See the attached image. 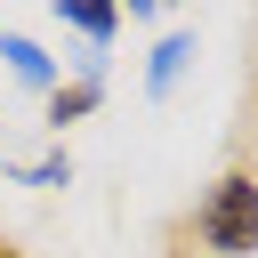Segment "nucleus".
I'll return each instance as SVG.
<instances>
[{"label":"nucleus","instance_id":"2","mask_svg":"<svg viewBox=\"0 0 258 258\" xmlns=\"http://www.w3.org/2000/svg\"><path fill=\"white\" fill-rule=\"evenodd\" d=\"M97 105H105V81H97V73H81V81H56V89L40 97V113H48V129H56V137H64L73 121H89Z\"/></svg>","mask_w":258,"mask_h":258},{"label":"nucleus","instance_id":"7","mask_svg":"<svg viewBox=\"0 0 258 258\" xmlns=\"http://www.w3.org/2000/svg\"><path fill=\"white\" fill-rule=\"evenodd\" d=\"M0 258H24V250H16V242H0Z\"/></svg>","mask_w":258,"mask_h":258},{"label":"nucleus","instance_id":"3","mask_svg":"<svg viewBox=\"0 0 258 258\" xmlns=\"http://www.w3.org/2000/svg\"><path fill=\"white\" fill-rule=\"evenodd\" d=\"M0 56H8V73H16L24 89H40V97L64 81V73H56V56H48L40 40H24V32H0Z\"/></svg>","mask_w":258,"mask_h":258},{"label":"nucleus","instance_id":"4","mask_svg":"<svg viewBox=\"0 0 258 258\" xmlns=\"http://www.w3.org/2000/svg\"><path fill=\"white\" fill-rule=\"evenodd\" d=\"M185 64H194V32H161L153 56H145V97H169Z\"/></svg>","mask_w":258,"mask_h":258},{"label":"nucleus","instance_id":"5","mask_svg":"<svg viewBox=\"0 0 258 258\" xmlns=\"http://www.w3.org/2000/svg\"><path fill=\"white\" fill-rule=\"evenodd\" d=\"M56 24H64V32H81V40H97V48H105V40H113V32H121V8H105V0H56Z\"/></svg>","mask_w":258,"mask_h":258},{"label":"nucleus","instance_id":"6","mask_svg":"<svg viewBox=\"0 0 258 258\" xmlns=\"http://www.w3.org/2000/svg\"><path fill=\"white\" fill-rule=\"evenodd\" d=\"M16 177H24V185H73V161H64V153H40V161L16 169Z\"/></svg>","mask_w":258,"mask_h":258},{"label":"nucleus","instance_id":"1","mask_svg":"<svg viewBox=\"0 0 258 258\" xmlns=\"http://www.w3.org/2000/svg\"><path fill=\"white\" fill-rule=\"evenodd\" d=\"M194 234H202V250H218V258H258V177H250V169H226V177L202 194Z\"/></svg>","mask_w":258,"mask_h":258}]
</instances>
